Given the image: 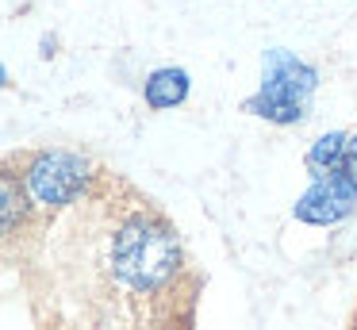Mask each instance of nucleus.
Instances as JSON below:
<instances>
[{"label": "nucleus", "instance_id": "nucleus-6", "mask_svg": "<svg viewBox=\"0 0 357 330\" xmlns=\"http://www.w3.org/2000/svg\"><path fill=\"white\" fill-rule=\"evenodd\" d=\"M27 207H35V204L27 196L24 181L12 169H4L0 173V230H4V238H16V230L27 219Z\"/></svg>", "mask_w": 357, "mask_h": 330}, {"label": "nucleus", "instance_id": "nucleus-5", "mask_svg": "<svg viewBox=\"0 0 357 330\" xmlns=\"http://www.w3.org/2000/svg\"><path fill=\"white\" fill-rule=\"evenodd\" d=\"M188 92H192V77L181 66H158L154 73L146 77V84H142V100H146V107H154V112L181 107L188 100Z\"/></svg>", "mask_w": 357, "mask_h": 330}, {"label": "nucleus", "instance_id": "nucleus-3", "mask_svg": "<svg viewBox=\"0 0 357 330\" xmlns=\"http://www.w3.org/2000/svg\"><path fill=\"white\" fill-rule=\"evenodd\" d=\"M20 181L39 211H62V207H73L77 200L89 196L96 169L89 165V158L73 150H39L24 161Z\"/></svg>", "mask_w": 357, "mask_h": 330}, {"label": "nucleus", "instance_id": "nucleus-1", "mask_svg": "<svg viewBox=\"0 0 357 330\" xmlns=\"http://www.w3.org/2000/svg\"><path fill=\"white\" fill-rule=\"evenodd\" d=\"M108 265L112 276L139 296L162 292L181 273V238L165 219L139 211L116 227L108 242Z\"/></svg>", "mask_w": 357, "mask_h": 330}, {"label": "nucleus", "instance_id": "nucleus-8", "mask_svg": "<svg viewBox=\"0 0 357 330\" xmlns=\"http://www.w3.org/2000/svg\"><path fill=\"white\" fill-rule=\"evenodd\" d=\"M342 177L357 188V130H349V142H346V161H342Z\"/></svg>", "mask_w": 357, "mask_h": 330}, {"label": "nucleus", "instance_id": "nucleus-4", "mask_svg": "<svg viewBox=\"0 0 357 330\" xmlns=\"http://www.w3.org/2000/svg\"><path fill=\"white\" fill-rule=\"evenodd\" d=\"M357 207V188L342 173H319L296 196L292 215L307 227H334Z\"/></svg>", "mask_w": 357, "mask_h": 330}, {"label": "nucleus", "instance_id": "nucleus-7", "mask_svg": "<svg viewBox=\"0 0 357 330\" xmlns=\"http://www.w3.org/2000/svg\"><path fill=\"white\" fill-rule=\"evenodd\" d=\"M346 142H349V130H326L319 135L315 142L307 146V173H342V161H346Z\"/></svg>", "mask_w": 357, "mask_h": 330}, {"label": "nucleus", "instance_id": "nucleus-2", "mask_svg": "<svg viewBox=\"0 0 357 330\" xmlns=\"http://www.w3.org/2000/svg\"><path fill=\"white\" fill-rule=\"evenodd\" d=\"M315 89L319 69L311 61L296 58L284 46H273L261 58V84L242 100V112L257 115L265 123H277V127H292V123H303Z\"/></svg>", "mask_w": 357, "mask_h": 330}]
</instances>
